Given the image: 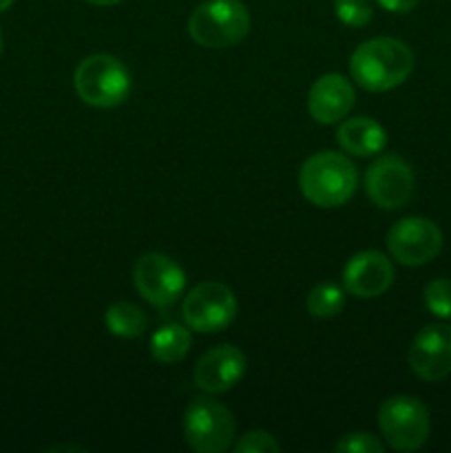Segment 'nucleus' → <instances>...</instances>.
Instances as JSON below:
<instances>
[{
  "instance_id": "obj_18",
  "label": "nucleus",
  "mask_w": 451,
  "mask_h": 453,
  "mask_svg": "<svg viewBox=\"0 0 451 453\" xmlns=\"http://www.w3.org/2000/svg\"><path fill=\"white\" fill-rule=\"evenodd\" d=\"M345 292L336 283H318L308 295V312L317 319H332L343 310Z\"/></svg>"
},
{
  "instance_id": "obj_4",
  "label": "nucleus",
  "mask_w": 451,
  "mask_h": 453,
  "mask_svg": "<svg viewBox=\"0 0 451 453\" xmlns=\"http://www.w3.org/2000/svg\"><path fill=\"white\" fill-rule=\"evenodd\" d=\"M250 31V13L241 0H208L188 18V34L199 47L228 49Z\"/></svg>"
},
{
  "instance_id": "obj_20",
  "label": "nucleus",
  "mask_w": 451,
  "mask_h": 453,
  "mask_svg": "<svg viewBox=\"0 0 451 453\" xmlns=\"http://www.w3.org/2000/svg\"><path fill=\"white\" fill-rule=\"evenodd\" d=\"M334 12L348 27H365L374 18V7L370 0H334Z\"/></svg>"
},
{
  "instance_id": "obj_27",
  "label": "nucleus",
  "mask_w": 451,
  "mask_h": 453,
  "mask_svg": "<svg viewBox=\"0 0 451 453\" xmlns=\"http://www.w3.org/2000/svg\"><path fill=\"white\" fill-rule=\"evenodd\" d=\"M0 51H3V34H0Z\"/></svg>"
},
{
  "instance_id": "obj_2",
  "label": "nucleus",
  "mask_w": 451,
  "mask_h": 453,
  "mask_svg": "<svg viewBox=\"0 0 451 453\" xmlns=\"http://www.w3.org/2000/svg\"><path fill=\"white\" fill-rule=\"evenodd\" d=\"M356 166L349 157L332 150H321L305 159L299 173L303 197L318 208L343 206L356 190Z\"/></svg>"
},
{
  "instance_id": "obj_6",
  "label": "nucleus",
  "mask_w": 451,
  "mask_h": 453,
  "mask_svg": "<svg viewBox=\"0 0 451 453\" xmlns=\"http://www.w3.org/2000/svg\"><path fill=\"white\" fill-rule=\"evenodd\" d=\"M234 416L221 403L195 398L186 407L184 438L197 453H224L234 441Z\"/></svg>"
},
{
  "instance_id": "obj_1",
  "label": "nucleus",
  "mask_w": 451,
  "mask_h": 453,
  "mask_svg": "<svg viewBox=\"0 0 451 453\" xmlns=\"http://www.w3.org/2000/svg\"><path fill=\"white\" fill-rule=\"evenodd\" d=\"M349 71L354 82L365 91H392L414 71V53L402 40L380 35L358 44L349 58Z\"/></svg>"
},
{
  "instance_id": "obj_8",
  "label": "nucleus",
  "mask_w": 451,
  "mask_h": 453,
  "mask_svg": "<svg viewBox=\"0 0 451 453\" xmlns=\"http://www.w3.org/2000/svg\"><path fill=\"white\" fill-rule=\"evenodd\" d=\"M387 250L398 264L418 268L442 250V233L427 217H405L389 228Z\"/></svg>"
},
{
  "instance_id": "obj_5",
  "label": "nucleus",
  "mask_w": 451,
  "mask_h": 453,
  "mask_svg": "<svg viewBox=\"0 0 451 453\" xmlns=\"http://www.w3.org/2000/svg\"><path fill=\"white\" fill-rule=\"evenodd\" d=\"M378 427L385 442L392 449L409 453L418 451L432 432L429 410L414 396H389L378 410Z\"/></svg>"
},
{
  "instance_id": "obj_25",
  "label": "nucleus",
  "mask_w": 451,
  "mask_h": 453,
  "mask_svg": "<svg viewBox=\"0 0 451 453\" xmlns=\"http://www.w3.org/2000/svg\"><path fill=\"white\" fill-rule=\"evenodd\" d=\"M51 451H82L80 447H71V445H60V447H51Z\"/></svg>"
},
{
  "instance_id": "obj_7",
  "label": "nucleus",
  "mask_w": 451,
  "mask_h": 453,
  "mask_svg": "<svg viewBox=\"0 0 451 453\" xmlns=\"http://www.w3.org/2000/svg\"><path fill=\"white\" fill-rule=\"evenodd\" d=\"M181 314L190 330L202 332V334H215V332L226 330L237 317V296L224 283H197L186 295Z\"/></svg>"
},
{
  "instance_id": "obj_21",
  "label": "nucleus",
  "mask_w": 451,
  "mask_h": 453,
  "mask_svg": "<svg viewBox=\"0 0 451 453\" xmlns=\"http://www.w3.org/2000/svg\"><path fill=\"white\" fill-rule=\"evenodd\" d=\"M334 451H339V453H383L385 442H380L378 438L371 436V434L356 432V434H348V436L340 438V441L336 442Z\"/></svg>"
},
{
  "instance_id": "obj_12",
  "label": "nucleus",
  "mask_w": 451,
  "mask_h": 453,
  "mask_svg": "<svg viewBox=\"0 0 451 453\" xmlns=\"http://www.w3.org/2000/svg\"><path fill=\"white\" fill-rule=\"evenodd\" d=\"M394 265L383 252L363 250L354 255L343 268V286L358 299H376L392 288Z\"/></svg>"
},
{
  "instance_id": "obj_13",
  "label": "nucleus",
  "mask_w": 451,
  "mask_h": 453,
  "mask_svg": "<svg viewBox=\"0 0 451 453\" xmlns=\"http://www.w3.org/2000/svg\"><path fill=\"white\" fill-rule=\"evenodd\" d=\"M246 365V354L241 349L234 345H217L195 365V385L208 394H224L243 379Z\"/></svg>"
},
{
  "instance_id": "obj_23",
  "label": "nucleus",
  "mask_w": 451,
  "mask_h": 453,
  "mask_svg": "<svg viewBox=\"0 0 451 453\" xmlns=\"http://www.w3.org/2000/svg\"><path fill=\"white\" fill-rule=\"evenodd\" d=\"M376 3L392 13H407V12H411V9H414L420 0H376Z\"/></svg>"
},
{
  "instance_id": "obj_15",
  "label": "nucleus",
  "mask_w": 451,
  "mask_h": 453,
  "mask_svg": "<svg viewBox=\"0 0 451 453\" xmlns=\"http://www.w3.org/2000/svg\"><path fill=\"white\" fill-rule=\"evenodd\" d=\"M336 140L345 153L354 157H370L387 144V131L371 118H349L336 131Z\"/></svg>"
},
{
  "instance_id": "obj_22",
  "label": "nucleus",
  "mask_w": 451,
  "mask_h": 453,
  "mask_svg": "<svg viewBox=\"0 0 451 453\" xmlns=\"http://www.w3.org/2000/svg\"><path fill=\"white\" fill-rule=\"evenodd\" d=\"M279 451H281V445L274 441V436H270L268 432H261V429L248 432L246 436L234 445V453H279Z\"/></svg>"
},
{
  "instance_id": "obj_16",
  "label": "nucleus",
  "mask_w": 451,
  "mask_h": 453,
  "mask_svg": "<svg viewBox=\"0 0 451 453\" xmlns=\"http://www.w3.org/2000/svg\"><path fill=\"white\" fill-rule=\"evenodd\" d=\"M193 345V336L184 326L168 323L162 326L153 336H150V357L157 363L171 365V363L184 361Z\"/></svg>"
},
{
  "instance_id": "obj_10",
  "label": "nucleus",
  "mask_w": 451,
  "mask_h": 453,
  "mask_svg": "<svg viewBox=\"0 0 451 453\" xmlns=\"http://www.w3.org/2000/svg\"><path fill=\"white\" fill-rule=\"evenodd\" d=\"M416 177L409 164L398 155H383L365 173V193L385 211L405 206L414 195Z\"/></svg>"
},
{
  "instance_id": "obj_9",
  "label": "nucleus",
  "mask_w": 451,
  "mask_h": 453,
  "mask_svg": "<svg viewBox=\"0 0 451 453\" xmlns=\"http://www.w3.org/2000/svg\"><path fill=\"white\" fill-rule=\"evenodd\" d=\"M133 283L141 299L155 308H168L186 290V273L175 259L159 252L140 257L133 268Z\"/></svg>"
},
{
  "instance_id": "obj_26",
  "label": "nucleus",
  "mask_w": 451,
  "mask_h": 453,
  "mask_svg": "<svg viewBox=\"0 0 451 453\" xmlns=\"http://www.w3.org/2000/svg\"><path fill=\"white\" fill-rule=\"evenodd\" d=\"M13 3H16V0H0V12H7Z\"/></svg>"
},
{
  "instance_id": "obj_11",
  "label": "nucleus",
  "mask_w": 451,
  "mask_h": 453,
  "mask_svg": "<svg viewBox=\"0 0 451 453\" xmlns=\"http://www.w3.org/2000/svg\"><path fill=\"white\" fill-rule=\"evenodd\" d=\"M409 367L427 383L447 379L451 374V326L423 327L409 345Z\"/></svg>"
},
{
  "instance_id": "obj_24",
  "label": "nucleus",
  "mask_w": 451,
  "mask_h": 453,
  "mask_svg": "<svg viewBox=\"0 0 451 453\" xmlns=\"http://www.w3.org/2000/svg\"><path fill=\"white\" fill-rule=\"evenodd\" d=\"M87 3L97 4V7H113V4L124 3V0H87Z\"/></svg>"
},
{
  "instance_id": "obj_3",
  "label": "nucleus",
  "mask_w": 451,
  "mask_h": 453,
  "mask_svg": "<svg viewBox=\"0 0 451 453\" xmlns=\"http://www.w3.org/2000/svg\"><path fill=\"white\" fill-rule=\"evenodd\" d=\"M75 93L82 102L96 109L119 106L131 93V73L122 60L109 53L84 58L73 75Z\"/></svg>"
},
{
  "instance_id": "obj_19",
  "label": "nucleus",
  "mask_w": 451,
  "mask_h": 453,
  "mask_svg": "<svg viewBox=\"0 0 451 453\" xmlns=\"http://www.w3.org/2000/svg\"><path fill=\"white\" fill-rule=\"evenodd\" d=\"M424 305L438 319L451 321V279H433L424 286Z\"/></svg>"
},
{
  "instance_id": "obj_14",
  "label": "nucleus",
  "mask_w": 451,
  "mask_h": 453,
  "mask_svg": "<svg viewBox=\"0 0 451 453\" xmlns=\"http://www.w3.org/2000/svg\"><path fill=\"white\" fill-rule=\"evenodd\" d=\"M354 87L340 73H325L312 84L308 93V111L314 122L336 124L352 111Z\"/></svg>"
},
{
  "instance_id": "obj_17",
  "label": "nucleus",
  "mask_w": 451,
  "mask_h": 453,
  "mask_svg": "<svg viewBox=\"0 0 451 453\" xmlns=\"http://www.w3.org/2000/svg\"><path fill=\"white\" fill-rule=\"evenodd\" d=\"M104 321L111 334L119 336V339H137L144 334L146 326H149L144 310L137 308L131 301H118L111 305L104 314Z\"/></svg>"
}]
</instances>
